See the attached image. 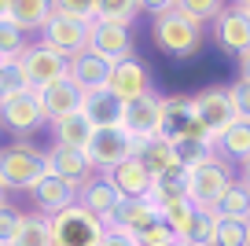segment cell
I'll list each match as a JSON object with an SVG mask.
<instances>
[{"instance_id":"7bdbcfd3","label":"cell","mask_w":250,"mask_h":246,"mask_svg":"<svg viewBox=\"0 0 250 246\" xmlns=\"http://www.w3.org/2000/svg\"><path fill=\"white\" fill-rule=\"evenodd\" d=\"M239 85H250V52L239 55Z\"/></svg>"},{"instance_id":"e0dca14e","label":"cell","mask_w":250,"mask_h":246,"mask_svg":"<svg viewBox=\"0 0 250 246\" xmlns=\"http://www.w3.org/2000/svg\"><path fill=\"white\" fill-rule=\"evenodd\" d=\"M48 173L70 180V184H78V187H85L88 180L96 177L92 162H88V151H70V147H59V144L48 147Z\"/></svg>"},{"instance_id":"6da1fadb","label":"cell","mask_w":250,"mask_h":246,"mask_svg":"<svg viewBox=\"0 0 250 246\" xmlns=\"http://www.w3.org/2000/svg\"><path fill=\"white\" fill-rule=\"evenodd\" d=\"M44 173H48V151L26 144V140L0 147V184L8 191H33Z\"/></svg>"},{"instance_id":"bcb514c9","label":"cell","mask_w":250,"mask_h":246,"mask_svg":"<svg viewBox=\"0 0 250 246\" xmlns=\"http://www.w3.org/2000/svg\"><path fill=\"white\" fill-rule=\"evenodd\" d=\"M0 202H8V187L4 184H0Z\"/></svg>"},{"instance_id":"4dcf8cb0","label":"cell","mask_w":250,"mask_h":246,"mask_svg":"<svg viewBox=\"0 0 250 246\" xmlns=\"http://www.w3.org/2000/svg\"><path fill=\"white\" fill-rule=\"evenodd\" d=\"M11 246H55L52 243V224L41 213H26L19 224V235L11 239Z\"/></svg>"},{"instance_id":"5bb4252c","label":"cell","mask_w":250,"mask_h":246,"mask_svg":"<svg viewBox=\"0 0 250 246\" xmlns=\"http://www.w3.org/2000/svg\"><path fill=\"white\" fill-rule=\"evenodd\" d=\"M210 26H213V41H217L221 52L235 55V59L250 52V19L239 8H225Z\"/></svg>"},{"instance_id":"d6986e66","label":"cell","mask_w":250,"mask_h":246,"mask_svg":"<svg viewBox=\"0 0 250 246\" xmlns=\"http://www.w3.org/2000/svg\"><path fill=\"white\" fill-rule=\"evenodd\" d=\"M107 177H110V184L122 191V199H147L151 187H155V177L147 173V165L140 162V154L125 158L114 173H107Z\"/></svg>"},{"instance_id":"f6af8a7d","label":"cell","mask_w":250,"mask_h":246,"mask_svg":"<svg viewBox=\"0 0 250 246\" xmlns=\"http://www.w3.org/2000/svg\"><path fill=\"white\" fill-rule=\"evenodd\" d=\"M8 8H11V0H0V15H8Z\"/></svg>"},{"instance_id":"9a60e30c","label":"cell","mask_w":250,"mask_h":246,"mask_svg":"<svg viewBox=\"0 0 250 246\" xmlns=\"http://www.w3.org/2000/svg\"><path fill=\"white\" fill-rule=\"evenodd\" d=\"M122 202H125L122 191L110 184V177H100V173H96V177L78 191V206H85L92 217H100L107 228H110V221H114V213H118V206H122Z\"/></svg>"},{"instance_id":"8fae6325","label":"cell","mask_w":250,"mask_h":246,"mask_svg":"<svg viewBox=\"0 0 250 246\" xmlns=\"http://www.w3.org/2000/svg\"><path fill=\"white\" fill-rule=\"evenodd\" d=\"M88 52H96L107 62L133 59V30H129V26H118V22H92Z\"/></svg>"},{"instance_id":"f907efd6","label":"cell","mask_w":250,"mask_h":246,"mask_svg":"<svg viewBox=\"0 0 250 246\" xmlns=\"http://www.w3.org/2000/svg\"><path fill=\"white\" fill-rule=\"evenodd\" d=\"M173 246H188V243H180V239H177V243H173Z\"/></svg>"},{"instance_id":"44dd1931","label":"cell","mask_w":250,"mask_h":246,"mask_svg":"<svg viewBox=\"0 0 250 246\" xmlns=\"http://www.w3.org/2000/svg\"><path fill=\"white\" fill-rule=\"evenodd\" d=\"M122 107H125V103L118 100L110 88L85 92V100H81V114L88 118V125H92V129H110V125H122Z\"/></svg>"},{"instance_id":"30bf717a","label":"cell","mask_w":250,"mask_h":246,"mask_svg":"<svg viewBox=\"0 0 250 246\" xmlns=\"http://www.w3.org/2000/svg\"><path fill=\"white\" fill-rule=\"evenodd\" d=\"M0 125L11 129L15 136H30V132H37L41 125H48L37 92L26 88V92H15V96H8V100H0Z\"/></svg>"},{"instance_id":"7402d4cb","label":"cell","mask_w":250,"mask_h":246,"mask_svg":"<svg viewBox=\"0 0 250 246\" xmlns=\"http://www.w3.org/2000/svg\"><path fill=\"white\" fill-rule=\"evenodd\" d=\"M92 125H88V118L81 114H70V118H59V122H52V144L59 147H70V151H88V144H92Z\"/></svg>"},{"instance_id":"ab89813d","label":"cell","mask_w":250,"mask_h":246,"mask_svg":"<svg viewBox=\"0 0 250 246\" xmlns=\"http://www.w3.org/2000/svg\"><path fill=\"white\" fill-rule=\"evenodd\" d=\"M232 103H235V118L239 122H250V85H232Z\"/></svg>"},{"instance_id":"7a4b0ae2","label":"cell","mask_w":250,"mask_h":246,"mask_svg":"<svg viewBox=\"0 0 250 246\" xmlns=\"http://www.w3.org/2000/svg\"><path fill=\"white\" fill-rule=\"evenodd\" d=\"M232 184H235L232 162L217 158V154L206 158L203 165H195V169H188V199H191L195 209H206V213L217 209V202L225 199V191Z\"/></svg>"},{"instance_id":"7c38bea8","label":"cell","mask_w":250,"mask_h":246,"mask_svg":"<svg viewBox=\"0 0 250 246\" xmlns=\"http://www.w3.org/2000/svg\"><path fill=\"white\" fill-rule=\"evenodd\" d=\"M78 191H81L78 184L55 177V173H44V177L37 180V187L30 191V199H33V206H37L41 217H55V213H62V209H70L74 202H78Z\"/></svg>"},{"instance_id":"ee69618b","label":"cell","mask_w":250,"mask_h":246,"mask_svg":"<svg viewBox=\"0 0 250 246\" xmlns=\"http://www.w3.org/2000/svg\"><path fill=\"white\" fill-rule=\"evenodd\" d=\"M239 184H247V187H250V154L239 162Z\"/></svg>"},{"instance_id":"5b68a950","label":"cell","mask_w":250,"mask_h":246,"mask_svg":"<svg viewBox=\"0 0 250 246\" xmlns=\"http://www.w3.org/2000/svg\"><path fill=\"white\" fill-rule=\"evenodd\" d=\"M15 62H19V70H22L26 88H33V92L55 85V81H62V77H70V59H62L59 52L44 48L41 41H30V48H26Z\"/></svg>"},{"instance_id":"cb8c5ba5","label":"cell","mask_w":250,"mask_h":246,"mask_svg":"<svg viewBox=\"0 0 250 246\" xmlns=\"http://www.w3.org/2000/svg\"><path fill=\"white\" fill-rule=\"evenodd\" d=\"M213 154L225 162H243L250 154V122H239L235 118L217 140H213Z\"/></svg>"},{"instance_id":"681fc988","label":"cell","mask_w":250,"mask_h":246,"mask_svg":"<svg viewBox=\"0 0 250 246\" xmlns=\"http://www.w3.org/2000/svg\"><path fill=\"white\" fill-rule=\"evenodd\" d=\"M247 246H250V224H247Z\"/></svg>"},{"instance_id":"f546056e","label":"cell","mask_w":250,"mask_h":246,"mask_svg":"<svg viewBox=\"0 0 250 246\" xmlns=\"http://www.w3.org/2000/svg\"><path fill=\"white\" fill-rule=\"evenodd\" d=\"M169 147H173V158H177L180 169H195L206 158H213V147L203 144V140H191V136H169Z\"/></svg>"},{"instance_id":"4fadbf2b","label":"cell","mask_w":250,"mask_h":246,"mask_svg":"<svg viewBox=\"0 0 250 246\" xmlns=\"http://www.w3.org/2000/svg\"><path fill=\"white\" fill-rule=\"evenodd\" d=\"M110 92L118 96L122 103H129V100H140V96H147V92H155L151 88V70H147V62L144 59H122V62H114V70H110Z\"/></svg>"},{"instance_id":"f1b7e54d","label":"cell","mask_w":250,"mask_h":246,"mask_svg":"<svg viewBox=\"0 0 250 246\" xmlns=\"http://www.w3.org/2000/svg\"><path fill=\"white\" fill-rule=\"evenodd\" d=\"M217 221H239V224H250V187L235 180L232 187L225 191V199L217 202Z\"/></svg>"},{"instance_id":"ac0fdd59","label":"cell","mask_w":250,"mask_h":246,"mask_svg":"<svg viewBox=\"0 0 250 246\" xmlns=\"http://www.w3.org/2000/svg\"><path fill=\"white\" fill-rule=\"evenodd\" d=\"M110 70H114V62L100 59L96 52H81L70 59V81L81 92H100L110 85Z\"/></svg>"},{"instance_id":"b9f144b4","label":"cell","mask_w":250,"mask_h":246,"mask_svg":"<svg viewBox=\"0 0 250 246\" xmlns=\"http://www.w3.org/2000/svg\"><path fill=\"white\" fill-rule=\"evenodd\" d=\"M100 246H136V243H133V235H122V231H110L107 228V235H103Z\"/></svg>"},{"instance_id":"8992f818","label":"cell","mask_w":250,"mask_h":246,"mask_svg":"<svg viewBox=\"0 0 250 246\" xmlns=\"http://www.w3.org/2000/svg\"><path fill=\"white\" fill-rule=\"evenodd\" d=\"M136 140L122 129V125H110V129H96L92 132V144H88V162H92V169L100 177L114 173L125 158H133L136 154Z\"/></svg>"},{"instance_id":"1f68e13d","label":"cell","mask_w":250,"mask_h":246,"mask_svg":"<svg viewBox=\"0 0 250 246\" xmlns=\"http://www.w3.org/2000/svg\"><path fill=\"white\" fill-rule=\"evenodd\" d=\"M30 48V33L19 30L8 15H0V62H15Z\"/></svg>"},{"instance_id":"7dc6e473","label":"cell","mask_w":250,"mask_h":246,"mask_svg":"<svg viewBox=\"0 0 250 246\" xmlns=\"http://www.w3.org/2000/svg\"><path fill=\"white\" fill-rule=\"evenodd\" d=\"M243 4H250V0H232V8H243Z\"/></svg>"},{"instance_id":"836d02e7","label":"cell","mask_w":250,"mask_h":246,"mask_svg":"<svg viewBox=\"0 0 250 246\" xmlns=\"http://www.w3.org/2000/svg\"><path fill=\"white\" fill-rule=\"evenodd\" d=\"M225 8H228V0H177V11L184 19H191V22H199V26L213 22Z\"/></svg>"},{"instance_id":"e575fe53","label":"cell","mask_w":250,"mask_h":246,"mask_svg":"<svg viewBox=\"0 0 250 246\" xmlns=\"http://www.w3.org/2000/svg\"><path fill=\"white\" fill-rule=\"evenodd\" d=\"M52 11L55 15H66V19L92 22L96 19V0H52Z\"/></svg>"},{"instance_id":"3957f363","label":"cell","mask_w":250,"mask_h":246,"mask_svg":"<svg viewBox=\"0 0 250 246\" xmlns=\"http://www.w3.org/2000/svg\"><path fill=\"white\" fill-rule=\"evenodd\" d=\"M151 37H155L158 52H166L169 59H191L203 48V26L184 19L180 11H169L151 22Z\"/></svg>"},{"instance_id":"ffe728a7","label":"cell","mask_w":250,"mask_h":246,"mask_svg":"<svg viewBox=\"0 0 250 246\" xmlns=\"http://www.w3.org/2000/svg\"><path fill=\"white\" fill-rule=\"evenodd\" d=\"M155 221H162L151 199H125L118 206L114 221H110V231H122V235H140L144 228H151Z\"/></svg>"},{"instance_id":"8d00e7d4","label":"cell","mask_w":250,"mask_h":246,"mask_svg":"<svg viewBox=\"0 0 250 246\" xmlns=\"http://www.w3.org/2000/svg\"><path fill=\"white\" fill-rule=\"evenodd\" d=\"M136 246H173L177 243V235H173V228L166 221H155L151 228H144L140 235H133Z\"/></svg>"},{"instance_id":"52a82bcc","label":"cell","mask_w":250,"mask_h":246,"mask_svg":"<svg viewBox=\"0 0 250 246\" xmlns=\"http://www.w3.org/2000/svg\"><path fill=\"white\" fill-rule=\"evenodd\" d=\"M88 33L92 22H81V19H66V15H52L41 30V44L59 52L62 59H74V55L88 52Z\"/></svg>"},{"instance_id":"9c48e42d","label":"cell","mask_w":250,"mask_h":246,"mask_svg":"<svg viewBox=\"0 0 250 246\" xmlns=\"http://www.w3.org/2000/svg\"><path fill=\"white\" fill-rule=\"evenodd\" d=\"M122 129L129 132L136 144L162 136V96L147 92V96H140V100H129L122 107Z\"/></svg>"},{"instance_id":"d6a6232c","label":"cell","mask_w":250,"mask_h":246,"mask_svg":"<svg viewBox=\"0 0 250 246\" xmlns=\"http://www.w3.org/2000/svg\"><path fill=\"white\" fill-rule=\"evenodd\" d=\"M136 15H140V0H96V19H92V22L133 26Z\"/></svg>"},{"instance_id":"484cf974","label":"cell","mask_w":250,"mask_h":246,"mask_svg":"<svg viewBox=\"0 0 250 246\" xmlns=\"http://www.w3.org/2000/svg\"><path fill=\"white\" fill-rule=\"evenodd\" d=\"M180 243L188 246H217V213H206V209H195L188 217V224L177 231Z\"/></svg>"},{"instance_id":"4316f807","label":"cell","mask_w":250,"mask_h":246,"mask_svg":"<svg viewBox=\"0 0 250 246\" xmlns=\"http://www.w3.org/2000/svg\"><path fill=\"white\" fill-rule=\"evenodd\" d=\"M147 199L155 202V209L173 206V202H184L188 199V169H173V173H166V177H155V187H151Z\"/></svg>"},{"instance_id":"d4e9b609","label":"cell","mask_w":250,"mask_h":246,"mask_svg":"<svg viewBox=\"0 0 250 246\" xmlns=\"http://www.w3.org/2000/svg\"><path fill=\"white\" fill-rule=\"evenodd\" d=\"M136 154H140V162L147 165V173H151V177H166V173L180 169V165H177V158H173V147H169V140H166V136L144 140V144L136 147Z\"/></svg>"},{"instance_id":"f35d334b","label":"cell","mask_w":250,"mask_h":246,"mask_svg":"<svg viewBox=\"0 0 250 246\" xmlns=\"http://www.w3.org/2000/svg\"><path fill=\"white\" fill-rule=\"evenodd\" d=\"M217 246H247V224L217 221Z\"/></svg>"},{"instance_id":"603a6c76","label":"cell","mask_w":250,"mask_h":246,"mask_svg":"<svg viewBox=\"0 0 250 246\" xmlns=\"http://www.w3.org/2000/svg\"><path fill=\"white\" fill-rule=\"evenodd\" d=\"M52 15H55L52 0H11V8H8V19L26 33H41Z\"/></svg>"},{"instance_id":"277c9868","label":"cell","mask_w":250,"mask_h":246,"mask_svg":"<svg viewBox=\"0 0 250 246\" xmlns=\"http://www.w3.org/2000/svg\"><path fill=\"white\" fill-rule=\"evenodd\" d=\"M48 224H52L55 246H100L103 235H107V224L100 217H92L85 206H78V202L70 209H62V213L48 217Z\"/></svg>"},{"instance_id":"60d3db41","label":"cell","mask_w":250,"mask_h":246,"mask_svg":"<svg viewBox=\"0 0 250 246\" xmlns=\"http://www.w3.org/2000/svg\"><path fill=\"white\" fill-rule=\"evenodd\" d=\"M140 11H147L151 19L169 15V11H177V0H140Z\"/></svg>"},{"instance_id":"d590c367","label":"cell","mask_w":250,"mask_h":246,"mask_svg":"<svg viewBox=\"0 0 250 246\" xmlns=\"http://www.w3.org/2000/svg\"><path fill=\"white\" fill-rule=\"evenodd\" d=\"M22 209L11 206V202H0V246H11V239L19 235V224H22Z\"/></svg>"},{"instance_id":"ba28073f","label":"cell","mask_w":250,"mask_h":246,"mask_svg":"<svg viewBox=\"0 0 250 246\" xmlns=\"http://www.w3.org/2000/svg\"><path fill=\"white\" fill-rule=\"evenodd\" d=\"M191 114L213 132V140L235 122V103H232V85H213L191 96Z\"/></svg>"},{"instance_id":"c3c4849f","label":"cell","mask_w":250,"mask_h":246,"mask_svg":"<svg viewBox=\"0 0 250 246\" xmlns=\"http://www.w3.org/2000/svg\"><path fill=\"white\" fill-rule=\"evenodd\" d=\"M239 11H243V15H247V19H250V4H243V8H239Z\"/></svg>"},{"instance_id":"83f0119b","label":"cell","mask_w":250,"mask_h":246,"mask_svg":"<svg viewBox=\"0 0 250 246\" xmlns=\"http://www.w3.org/2000/svg\"><path fill=\"white\" fill-rule=\"evenodd\" d=\"M191 96H162V136H180L191 122Z\"/></svg>"},{"instance_id":"74e56055","label":"cell","mask_w":250,"mask_h":246,"mask_svg":"<svg viewBox=\"0 0 250 246\" xmlns=\"http://www.w3.org/2000/svg\"><path fill=\"white\" fill-rule=\"evenodd\" d=\"M15 92H26L22 70H19V62H0V100H8Z\"/></svg>"},{"instance_id":"2e32d148","label":"cell","mask_w":250,"mask_h":246,"mask_svg":"<svg viewBox=\"0 0 250 246\" xmlns=\"http://www.w3.org/2000/svg\"><path fill=\"white\" fill-rule=\"evenodd\" d=\"M41 100V110H44V122H59V118H70L81 110V100H85V92H81L78 85H74L70 77H62V81H55V85L41 88L37 92Z\"/></svg>"}]
</instances>
